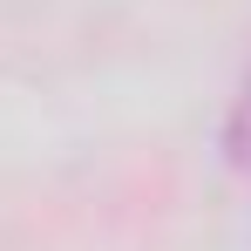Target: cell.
<instances>
[{"mask_svg": "<svg viewBox=\"0 0 251 251\" xmlns=\"http://www.w3.org/2000/svg\"><path fill=\"white\" fill-rule=\"evenodd\" d=\"M224 143H231V163H245V170H251V75H245V88H238V109H231Z\"/></svg>", "mask_w": 251, "mask_h": 251, "instance_id": "1", "label": "cell"}]
</instances>
